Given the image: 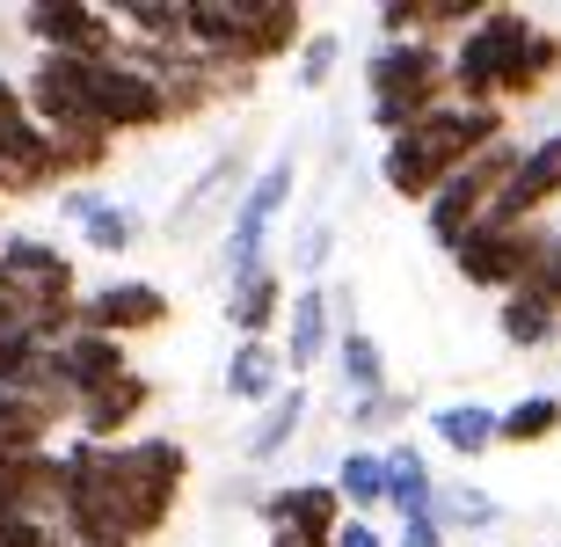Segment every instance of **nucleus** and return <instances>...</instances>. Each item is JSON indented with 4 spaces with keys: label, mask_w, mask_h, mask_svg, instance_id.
Listing matches in <instances>:
<instances>
[{
    "label": "nucleus",
    "mask_w": 561,
    "mask_h": 547,
    "mask_svg": "<svg viewBox=\"0 0 561 547\" xmlns=\"http://www.w3.org/2000/svg\"><path fill=\"white\" fill-rule=\"evenodd\" d=\"M88 103H95V125L110 132V139H139V132H161L175 125V103H168V88L153 66H139L131 52H117V59H95L88 66Z\"/></svg>",
    "instance_id": "nucleus-7"
},
{
    "label": "nucleus",
    "mask_w": 561,
    "mask_h": 547,
    "mask_svg": "<svg viewBox=\"0 0 561 547\" xmlns=\"http://www.w3.org/2000/svg\"><path fill=\"white\" fill-rule=\"evenodd\" d=\"M271 547H335V540H313V533H271Z\"/></svg>",
    "instance_id": "nucleus-39"
},
{
    "label": "nucleus",
    "mask_w": 561,
    "mask_h": 547,
    "mask_svg": "<svg viewBox=\"0 0 561 547\" xmlns=\"http://www.w3.org/2000/svg\"><path fill=\"white\" fill-rule=\"evenodd\" d=\"M335 547H387V533H379L373 518H343V533H335Z\"/></svg>",
    "instance_id": "nucleus-38"
},
{
    "label": "nucleus",
    "mask_w": 561,
    "mask_h": 547,
    "mask_svg": "<svg viewBox=\"0 0 561 547\" xmlns=\"http://www.w3.org/2000/svg\"><path fill=\"white\" fill-rule=\"evenodd\" d=\"M394 547H445V526H437V518H401Z\"/></svg>",
    "instance_id": "nucleus-37"
},
{
    "label": "nucleus",
    "mask_w": 561,
    "mask_h": 547,
    "mask_svg": "<svg viewBox=\"0 0 561 547\" xmlns=\"http://www.w3.org/2000/svg\"><path fill=\"white\" fill-rule=\"evenodd\" d=\"M0 547H73V533H66V518L8 511V518H0Z\"/></svg>",
    "instance_id": "nucleus-33"
},
{
    "label": "nucleus",
    "mask_w": 561,
    "mask_h": 547,
    "mask_svg": "<svg viewBox=\"0 0 561 547\" xmlns=\"http://www.w3.org/2000/svg\"><path fill=\"white\" fill-rule=\"evenodd\" d=\"M59 409H44L37 395H15L0 387V453H51V431H59Z\"/></svg>",
    "instance_id": "nucleus-26"
},
{
    "label": "nucleus",
    "mask_w": 561,
    "mask_h": 547,
    "mask_svg": "<svg viewBox=\"0 0 561 547\" xmlns=\"http://www.w3.org/2000/svg\"><path fill=\"white\" fill-rule=\"evenodd\" d=\"M365 103H373V125L387 139L423 125L431 110L453 103V44H431V37L373 44V59H365Z\"/></svg>",
    "instance_id": "nucleus-5"
},
{
    "label": "nucleus",
    "mask_w": 561,
    "mask_h": 547,
    "mask_svg": "<svg viewBox=\"0 0 561 547\" xmlns=\"http://www.w3.org/2000/svg\"><path fill=\"white\" fill-rule=\"evenodd\" d=\"M387 504L401 511V518H431L437 504V475H431V453L409 438L387 445Z\"/></svg>",
    "instance_id": "nucleus-22"
},
{
    "label": "nucleus",
    "mask_w": 561,
    "mask_h": 547,
    "mask_svg": "<svg viewBox=\"0 0 561 547\" xmlns=\"http://www.w3.org/2000/svg\"><path fill=\"white\" fill-rule=\"evenodd\" d=\"M103 205H110V190H103V183H73V190H59V212H66V219H81V227H88V219H95Z\"/></svg>",
    "instance_id": "nucleus-36"
},
{
    "label": "nucleus",
    "mask_w": 561,
    "mask_h": 547,
    "mask_svg": "<svg viewBox=\"0 0 561 547\" xmlns=\"http://www.w3.org/2000/svg\"><path fill=\"white\" fill-rule=\"evenodd\" d=\"M255 511H263L271 533H313V540H335V533H343V497H335V482H277V489L255 497Z\"/></svg>",
    "instance_id": "nucleus-16"
},
{
    "label": "nucleus",
    "mask_w": 561,
    "mask_h": 547,
    "mask_svg": "<svg viewBox=\"0 0 561 547\" xmlns=\"http://www.w3.org/2000/svg\"><path fill=\"white\" fill-rule=\"evenodd\" d=\"M168 307H175V299H168L153 277H117V285H103V293L81 299V329H103V337L131 343V337L168 329Z\"/></svg>",
    "instance_id": "nucleus-12"
},
{
    "label": "nucleus",
    "mask_w": 561,
    "mask_h": 547,
    "mask_svg": "<svg viewBox=\"0 0 561 547\" xmlns=\"http://www.w3.org/2000/svg\"><path fill=\"white\" fill-rule=\"evenodd\" d=\"M22 30L37 44L44 59H117L125 52V30L110 8H88V0H37V8H22Z\"/></svg>",
    "instance_id": "nucleus-9"
},
{
    "label": "nucleus",
    "mask_w": 561,
    "mask_h": 547,
    "mask_svg": "<svg viewBox=\"0 0 561 547\" xmlns=\"http://www.w3.org/2000/svg\"><path fill=\"white\" fill-rule=\"evenodd\" d=\"M329 255H335V227H307V233H299V249H291V271L313 277V271H329Z\"/></svg>",
    "instance_id": "nucleus-35"
},
{
    "label": "nucleus",
    "mask_w": 561,
    "mask_h": 547,
    "mask_svg": "<svg viewBox=\"0 0 561 547\" xmlns=\"http://www.w3.org/2000/svg\"><path fill=\"white\" fill-rule=\"evenodd\" d=\"M307 409H313V401H307V379H291L285 395H277L271 409H263V417L249 423V438H241V453H249L255 467H263V460H277V453H285V445L299 438V423H307Z\"/></svg>",
    "instance_id": "nucleus-25"
},
{
    "label": "nucleus",
    "mask_w": 561,
    "mask_h": 547,
    "mask_svg": "<svg viewBox=\"0 0 561 547\" xmlns=\"http://www.w3.org/2000/svg\"><path fill=\"white\" fill-rule=\"evenodd\" d=\"M554 255H561V227H554Z\"/></svg>",
    "instance_id": "nucleus-40"
},
{
    "label": "nucleus",
    "mask_w": 561,
    "mask_h": 547,
    "mask_svg": "<svg viewBox=\"0 0 561 547\" xmlns=\"http://www.w3.org/2000/svg\"><path fill=\"white\" fill-rule=\"evenodd\" d=\"M291 183H299V161H291V153H277L271 169L249 175L241 205H233V227H227V277H233V285L263 271V241H271L277 212L291 205Z\"/></svg>",
    "instance_id": "nucleus-10"
},
{
    "label": "nucleus",
    "mask_w": 561,
    "mask_h": 547,
    "mask_svg": "<svg viewBox=\"0 0 561 547\" xmlns=\"http://www.w3.org/2000/svg\"><path fill=\"white\" fill-rule=\"evenodd\" d=\"M8 511L66 518V453H0V518Z\"/></svg>",
    "instance_id": "nucleus-15"
},
{
    "label": "nucleus",
    "mask_w": 561,
    "mask_h": 547,
    "mask_svg": "<svg viewBox=\"0 0 561 547\" xmlns=\"http://www.w3.org/2000/svg\"><path fill=\"white\" fill-rule=\"evenodd\" d=\"M561 73V30L533 22L525 8H489V15L453 44V95L474 110L533 103Z\"/></svg>",
    "instance_id": "nucleus-1"
},
{
    "label": "nucleus",
    "mask_w": 561,
    "mask_h": 547,
    "mask_svg": "<svg viewBox=\"0 0 561 547\" xmlns=\"http://www.w3.org/2000/svg\"><path fill=\"white\" fill-rule=\"evenodd\" d=\"M496 139H511V117H503V110H474V103H459V95H453V103L431 110L423 125H409L401 139H387L379 175H387V190H394V197L431 205L437 190L453 183L467 161H481Z\"/></svg>",
    "instance_id": "nucleus-2"
},
{
    "label": "nucleus",
    "mask_w": 561,
    "mask_h": 547,
    "mask_svg": "<svg viewBox=\"0 0 561 547\" xmlns=\"http://www.w3.org/2000/svg\"><path fill=\"white\" fill-rule=\"evenodd\" d=\"M233 190H249V153H241V147H219L205 169H197V183L168 205V233H190L211 205H219V197H233Z\"/></svg>",
    "instance_id": "nucleus-20"
},
{
    "label": "nucleus",
    "mask_w": 561,
    "mask_h": 547,
    "mask_svg": "<svg viewBox=\"0 0 561 547\" xmlns=\"http://www.w3.org/2000/svg\"><path fill=\"white\" fill-rule=\"evenodd\" d=\"M401 417H409V395H401V387H387V395H373V401H351L357 431H394Z\"/></svg>",
    "instance_id": "nucleus-34"
},
{
    "label": "nucleus",
    "mask_w": 561,
    "mask_h": 547,
    "mask_svg": "<svg viewBox=\"0 0 561 547\" xmlns=\"http://www.w3.org/2000/svg\"><path fill=\"white\" fill-rule=\"evenodd\" d=\"M146 409H153V379L131 365L117 387L88 395L81 409H73V423H81V438H88V445H125V438H131V423H139Z\"/></svg>",
    "instance_id": "nucleus-18"
},
{
    "label": "nucleus",
    "mask_w": 561,
    "mask_h": 547,
    "mask_svg": "<svg viewBox=\"0 0 561 547\" xmlns=\"http://www.w3.org/2000/svg\"><path fill=\"white\" fill-rule=\"evenodd\" d=\"M335 497H343V511H351V518H373V511L387 504V453L351 445V453H343V467H335Z\"/></svg>",
    "instance_id": "nucleus-28"
},
{
    "label": "nucleus",
    "mask_w": 561,
    "mask_h": 547,
    "mask_svg": "<svg viewBox=\"0 0 561 547\" xmlns=\"http://www.w3.org/2000/svg\"><path fill=\"white\" fill-rule=\"evenodd\" d=\"M561 431V395H518L511 409L496 417V445H547Z\"/></svg>",
    "instance_id": "nucleus-30"
},
{
    "label": "nucleus",
    "mask_w": 561,
    "mask_h": 547,
    "mask_svg": "<svg viewBox=\"0 0 561 547\" xmlns=\"http://www.w3.org/2000/svg\"><path fill=\"white\" fill-rule=\"evenodd\" d=\"M518 161H525V147L518 139H496V147L481 153V161H467V169L453 175V183L437 190L431 205H423V227H431V241L445 255L467 241L474 227H489V212H496V197H503V183L518 175Z\"/></svg>",
    "instance_id": "nucleus-6"
},
{
    "label": "nucleus",
    "mask_w": 561,
    "mask_h": 547,
    "mask_svg": "<svg viewBox=\"0 0 561 547\" xmlns=\"http://www.w3.org/2000/svg\"><path fill=\"white\" fill-rule=\"evenodd\" d=\"M547 205H561V125L547 139H533L518 161V175L503 183L496 212H489V227H533Z\"/></svg>",
    "instance_id": "nucleus-14"
},
{
    "label": "nucleus",
    "mask_w": 561,
    "mask_h": 547,
    "mask_svg": "<svg viewBox=\"0 0 561 547\" xmlns=\"http://www.w3.org/2000/svg\"><path fill=\"white\" fill-rule=\"evenodd\" d=\"M227 395L233 401H255V409H271V401L285 395V343H233Z\"/></svg>",
    "instance_id": "nucleus-21"
},
{
    "label": "nucleus",
    "mask_w": 561,
    "mask_h": 547,
    "mask_svg": "<svg viewBox=\"0 0 561 547\" xmlns=\"http://www.w3.org/2000/svg\"><path fill=\"white\" fill-rule=\"evenodd\" d=\"M496 417L503 409H489V401H445V409H431V431H437V445H453L459 460H481L496 445Z\"/></svg>",
    "instance_id": "nucleus-27"
},
{
    "label": "nucleus",
    "mask_w": 561,
    "mask_h": 547,
    "mask_svg": "<svg viewBox=\"0 0 561 547\" xmlns=\"http://www.w3.org/2000/svg\"><path fill=\"white\" fill-rule=\"evenodd\" d=\"M291 66H299V73H291L299 88H329L335 66H343V37H335V30H313V37L299 44V59H291Z\"/></svg>",
    "instance_id": "nucleus-32"
},
{
    "label": "nucleus",
    "mask_w": 561,
    "mask_h": 547,
    "mask_svg": "<svg viewBox=\"0 0 561 547\" xmlns=\"http://www.w3.org/2000/svg\"><path fill=\"white\" fill-rule=\"evenodd\" d=\"M547 241H554V227H474L467 241L453 249V271L474 285V293H518V285H533L547 263Z\"/></svg>",
    "instance_id": "nucleus-8"
},
{
    "label": "nucleus",
    "mask_w": 561,
    "mask_h": 547,
    "mask_svg": "<svg viewBox=\"0 0 561 547\" xmlns=\"http://www.w3.org/2000/svg\"><path fill=\"white\" fill-rule=\"evenodd\" d=\"M335 373H343V401H373V395L394 387L387 379V351H379L373 329H343L335 337Z\"/></svg>",
    "instance_id": "nucleus-24"
},
{
    "label": "nucleus",
    "mask_w": 561,
    "mask_h": 547,
    "mask_svg": "<svg viewBox=\"0 0 561 547\" xmlns=\"http://www.w3.org/2000/svg\"><path fill=\"white\" fill-rule=\"evenodd\" d=\"M81 277L73 255L37 241V233H0V329L66 343L81 329Z\"/></svg>",
    "instance_id": "nucleus-3"
},
{
    "label": "nucleus",
    "mask_w": 561,
    "mask_h": 547,
    "mask_svg": "<svg viewBox=\"0 0 561 547\" xmlns=\"http://www.w3.org/2000/svg\"><path fill=\"white\" fill-rule=\"evenodd\" d=\"M335 337H343V321H335L329 285H299V293H291V307H285V373L307 379L313 365L335 351Z\"/></svg>",
    "instance_id": "nucleus-17"
},
{
    "label": "nucleus",
    "mask_w": 561,
    "mask_h": 547,
    "mask_svg": "<svg viewBox=\"0 0 561 547\" xmlns=\"http://www.w3.org/2000/svg\"><path fill=\"white\" fill-rule=\"evenodd\" d=\"M307 37L313 30L299 15V0H190V52H205L219 66H241V73L299 59Z\"/></svg>",
    "instance_id": "nucleus-4"
},
{
    "label": "nucleus",
    "mask_w": 561,
    "mask_h": 547,
    "mask_svg": "<svg viewBox=\"0 0 561 547\" xmlns=\"http://www.w3.org/2000/svg\"><path fill=\"white\" fill-rule=\"evenodd\" d=\"M285 271H271V263H263V271L255 277H241V285H233L227 293V329H233V343H271L277 329H285Z\"/></svg>",
    "instance_id": "nucleus-19"
},
{
    "label": "nucleus",
    "mask_w": 561,
    "mask_h": 547,
    "mask_svg": "<svg viewBox=\"0 0 561 547\" xmlns=\"http://www.w3.org/2000/svg\"><path fill=\"white\" fill-rule=\"evenodd\" d=\"M431 518H437L445 533H489V526L503 518V504L489 497V489H474V482H437Z\"/></svg>",
    "instance_id": "nucleus-29"
},
{
    "label": "nucleus",
    "mask_w": 561,
    "mask_h": 547,
    "mask_svg": "<svg viewBox=\"0 0 561 547\" xmlns=\"http://www.w3.org/2000/svg\"><path fill=\"white\" fill-rule=\"evenodd\" d=\"M51 373H59L66 409H81L88 395L117 387V379L131 373V358H125V343H117V337H103V329H73L66 343H51Z\"/></svg>",
    "instance_id": "nucleus-13"
},
{
    "label": "nucleus",
    "mask_w": 561,
    "mask_h": 547,
    "mask_svg": "<svg viewBox=\"0 0 561 547\" xmlns=\"http://www.w3.org/2000/svg\"><path fill=\"white\" fill-rule=\"evenodd\" d=\"M561 315H554V299L540 293V285H518V293H503L496 299V337L511 343V351H540V343H554Z\"/></svg>",
    "instance_id": "nucleus-23"
},
{
    "label": "nucleus",
    "mask_w": 561,
    "mask_h": 547,
    "mask_svg": "<svg viewBox=\"0 0 561 547\" xmlns=\"http://www.w3.org/2000/svg\"><path fill=\"white\" fill-rule=\"evenodd\" d=\"M81 241H88V249H103V255L139 249V205H117V197H110V205L81 227Z\"/></svg>",
    "instance_id": "nucleus-31"
},
{
    "label": "nucleus",
    "mask_w": 561,
    "mask_h": 547,
    "mask_svg": "<svg viewBox=\"0 0 561 547\" xmlns=\"http://www.w3.org/2000/svg\"><path fill=\"white\" fill-rule=\"evenodd\" d=\"M59 183V161H51V139L22 103V81L0 73V197H37V190Z\"/></svg>",
    "instance_id": "nucleus-11"
}]
</instances>
